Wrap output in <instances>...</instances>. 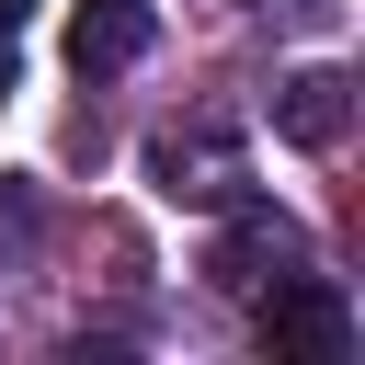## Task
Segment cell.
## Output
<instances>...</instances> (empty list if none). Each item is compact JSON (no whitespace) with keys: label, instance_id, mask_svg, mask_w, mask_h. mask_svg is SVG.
I'll use <instances>...</instances> for the list:
<instances>
[{"label":"cell","instance_id":"cell-2","mask_svg":"<svg viewBox=\"0 0 365 365\" xmlns=\"http://www.w3.org/2000/svg\"><path fill=\"white\" fill-rule=\"evenodd\" d=\"M148 182H160L171 205L217 217V205H240V194H251V148H240L228 125H205V114H194V125H160V137H148Z\"/></svg>","mask_w":365,"mask_h":365},{"label":"cell","instance_id":"cell-1","mask_svg":"<svg viewBox=\"0 0 365 365\" xmlns=\"http://www.w3.org/2000/svg\"><path fill=\"white\" fill-rule=\"evenodd\" d=\"M262 354L274 365H342L354 354V297L331 285V274H274L262 285Z\"/></svg>","mask_w":365,"mask_h":365},{"label":"cell","instance_id":"cell-5","mask_svg":"<svg viewBox=\"0 0 365 365\" xmlns=\"http://www.w3.org/2000/svg\"><path fill=\"white\" fill-rule=\"evenodd\" d=\"M148 46H160V11H148V0H80V11H68V68H80V80H114V68H137Z\"/></svg>","mask_w":365,"mask_h":365},{"label":"cell","instance_id":"cell-6","mask_svg":"<svg viewBox=\"0 0 365 365\" xmlns=\"http://www.w3.org/2000/svg\"><path fill=\"white\" fill-rule=\"evenodd\" d=\"M23 23H34V0H0V46H11V34H23Z\"/></svg>","mask_w":365,"mask_h":365},{"label":"cell","instance_id":"cell-3","mask_svg":"<svg viewBox=\"0 0 365 365\" xmlns=\"http://www.w3.org/2000/svg\"><path fill=\"white\" fill-rule=\"evenodd\" d=\"M217 217H228V240L205 251V274H217L228 297H262V285L297 262V217H274V205H251V194H240V205H217Z\"/></svg>","mask_w":365,"mask_h":365},{"label":"cell","instance_id":"cell-7","mask_svg":"<svg viewBox=\"0 0 365 365\" xmlns=\"http://www.w3.org/2000/svg\"><path fill=\"white\" fill-rule=\"evenodd\" d=\"M0 103H11V57H0Z\"/></svg>","mask_w":365,"mask_h":365},{"label":"cell","instance_id":"cell-4","mask_svg":"<svg viewBox=\"0 0 365 365\" xmlns=\"http://www.w3.org/2000/svg\"><path fill=\"white\" fill-rule=\"evenodd\" d=\"M274 137L285 148H342L354 137V68H331V57L319 68H285L274 80Z\"/></svg>","mask_w":365,"mask_h":365}]
</instances>
